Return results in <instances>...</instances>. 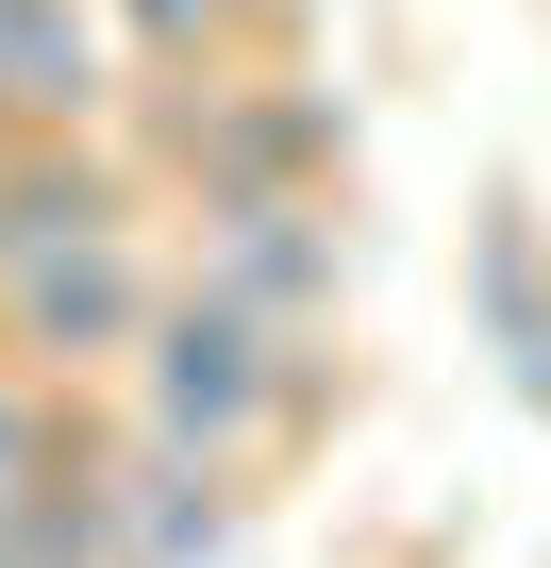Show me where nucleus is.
<instances>
[{
    "mask_svg": "<svg viewBox=\"0 0 551 568\" xmlns=\"http://www.w3.org/2000/svg\"><path fill=\"white\" fill-rule=\"evenodd\" d=\"M134 418L201 435V452H285V435L335 418V335H285V318L217 302V284L184 267L151 302V335H134Z\"/></svg>",
    "mask_w": 551,
    "mask_h": 568,
    "instance_id": "1",
    "label": "nucleus"
},
{
    "mask_svg": "<svg viewBox=\"0 0 551 568\" xmlns=\"http://www.w3.org/2000/svg\"><path fill=\"white\" fill-rule=\"evenodd\" d=\"M134 151L184 201H335L351 184V101L318 68H151Z\"/></svg>",
    "mask_w": 551,
    "mask_h": 568,
    "instance_id": "2",
    "label": "nucleus"
},
{
    "mask_svg": "<svg viewBox=\"0 0 551 568\" xmlns=\"http://www.w3.org/2000/svg\"><path fill=\"white\" fill-rule=\"evenodd\" d=\"M151 302H167V267H151L134 217H118V234H68V251H34L18 284H0V352L51 368V385H101V368H134Z\"/></svg>",
    "mask_w": 551,
    "mask_h": 568,
    "instance_id": "3",
    "label": "nucleus"
},
{
    "mask_svg": "<svg viewBox=\"0 0 551 568\" xmlns=\"http://www.w3.org/2000/svg\"><path fill=\"white\" fill-rule=\"evenodd\" d=\"M201 284L251 302V318H285V335H335L351 234H335V201H201Z\"/></svg>",
    "mask_w": 551,
    "mask_h": 568,
    "instance_id": "4",
    "label": "nucleus"
},
{
    "mask_svg": "<svg viewBox=\"0 0 551 568\" xmlns=\"http://www.w3.org/2000/svg\"><path fill=\"white\" fill-rule=\"evenodd\" d=\"M234 518H251V452H201V435H118V535L134 568H234Z\"/></svg>",
    "mask_w": 551,
    "mask_h": 568,
    "instance_id": "5",
    "label": "nucleus"
},
{
    "mask_svg": "<svg viewBox=\"0 0 551 568\" xmlns=\"http://www.w3.org/2000/svg\"><path fill=\"white\" fill-rule=\"evenodd\" d=\"M118 217H134V168L101 134H18L0 151V284L34 251H68V234H118Z\"/></svg>",
    "mask_w": 551,
    "mask_h": 568,
    "instance_id": "6",
    "label": "nucleus"
},
{
    "mask_svg": "<svg viewBox=\"0 0 551 568\" xmlns=\"http://www.w3.org/2000/svg\"><path fill=\"white\" fill-rule=\"evenodd\" d=\"M468 335H484L501 385L551 418V234H534V201H484V217H468Z\"/></svg>",
    "mask_w": 551,
    "mask_h": 568,
    "instance_id": "7",
    "label": "nucleus"
},
{
    "mask_svg": "<svg viewBox=\"0 0 551 568\" xmlns=\"http://www.w3.org/2000/svg\"><path fill=\"white\" fill-rule=\"evenodd\" d=\"M134 68H234V34H285V0H118Z\"/></svg>",
    "mask_w": 551,
    "mask_h": 568,
    "instance_id": "8",
    "label": "nucleus"
},
{
    "mask_svg": "<svg viewBox=\"0 0 551 568\" xmlns=\"http://www.w3.org/2000/svg\"><path fill=\"white\" fill-rule=\"evenodd\" d=\"M68 418H84V385H51V368H18V352H0V485H18V468H51V452H68Z\"/></svg>",
    "mask_w": 551,
    "mask_h": 568,
    "instance_id": "9",
    "label": "nucleus"
},
{
    "mask_svg": "<svg viewBox=\"0 0 551 568\" xmlns=\"http://www.w3.org/2000/svg\"><path fill=\"white\" fill-rule=\"evenodd\" d=\"M0 151H18V101H0Z\"/></svg>",
    "mask_w": 551,
    "mask_h": 568,
    "instance_id": "10",
    "label": "nucleus"
}]
</instances>
